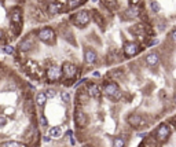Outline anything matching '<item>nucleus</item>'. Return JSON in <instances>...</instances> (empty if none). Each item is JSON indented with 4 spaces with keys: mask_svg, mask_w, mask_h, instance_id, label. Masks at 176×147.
<instances>
[{
    "mask_svg": "<svg viewBox=\"0 0 176 147\" xmlns=\"http://www.w3.org/2000/svg\"><path fill=\"white\" fill-rule=\"evenodd\" d=\"M94 76H95V77H99V76H101V73H99V72H95V73H94Z\"/></svg>",
    "mask_w": 176,
    "mask_h": 147,
    "instance_id": "nucleus-35",
    "label": "nucleus"
},
{
    "mask_svg": "<svg viewBox=\"0 0 176 147\" xmlns=\"http://www.w3.org/2000/svg\"><path fill=\"white\" fill-rule=\"evenodd\" d=\"M6 125H7V117H6V114H0V127L4 128Z\"/></svg>",
    "mask_w": 176,
    "mask_h": 147,
    "instance_id": "nucleus-28",
    "label": "nucleus"
},
{
    "mask_svg": "<svg viewBox=\"0 0 176 147\" xmlns=\"http://www.w3.org/2000/svg\"><path fill=\"white\" fill-rule=\"evenodd\" d=\"M50 139H51V136H46V138H44V142H50Z\"/></svg>",
    "mask_w": 176,
    "mask_h": 147,
    "instance_id": "nucleus-33",
    "label": "nucleus"
},
{
    "mask_svg": "<svg viewBox=\"0 0 176 147\" xmlns=\"http://www.w3.org/2000/svg\"><path fill=\"white\" fill-rule=\"evenodd\" d=\"M40 124H41V127H47V125H48V121H47V118L44 116L40 117Z\"/></svg>",
    "mask_w": 176,
    "mask_h": 147,
    "instance_id": "nucleus-29",
    "label": "nucleus"
},
{
    "mask_svg": "<svg viewBox=\"0 0 176 147\" xmlns=\"http://www.w3.org/2000/svg\"><path fill=\"white\" fill-rule=\"evenodd\" d=\"M11 22L14 23L15 26H21L22 23V11L19 7H14L13 10H11Z\"/></svg>",
    "mask_w": 176,
    "mask_h": 147,
    "instance_id": "nucleus-13",
    "label": "nucleus"
},
{
    "mask_svg": "<svg viewBox=\"0 0 176 147\" xmlns=\"http://www.w3.org/2000/svg\"><path fill=\"white\" fill-rule=\"evenodd\" d=\"M3 52L7 54V55H14L15 50H14V47H11V45H3Z\"/></svg>",
    "mask_w": 176,
    "mask_h": 147,
    "instance_id": "nucleus-25",
    "label": "nucleus"
},
{
    "mask_svg": "<svg viewBox=\"0 0 176 147\" xmlns=\"http://www.w3.org/2000/svg\"><path fill=\"white\" fill-rule=\"evenodd\" d=\"M24 111L26 116H32V114L35 113V103H33L32 100H26V102L24 103Z\"/></svg>",
    "mask_w": 176,
    "mask_h": 147,
    "instance_id": "nucleus-18",
    "label": "nucleus"
},
{
    "mask_svg": "<svg viewBox=\"0 0 176 147\" xmlns=\"http://www.w3.org/2000/svg\"><path fill=\"white\" fill-rule=\"evenodd\" d=\"M47 95H46V92H38L37 95H36V105L38 106V107H44V105H46V102H47Z\"/></svg>",
    "mask_w": 176,
    "mask_h": 147,
    "instance_id": "nucleus-17",
    "label": "nucleus"
},
{
    "mask_svg": "<svg viewBox=\"0 0 176 147\" xmlns=\"http://www.w3.org/2000/svg\"><path fill=\"white\" fill-rule=\"evenodd\" d=\"M36 37H37L40 41L46 43V44H54V43L57 41L54 29L50 28V26H44V28L38 29L37 33H36Z\"/></svg>",
    "mask_w": 176,
    "mask_h": 147,
    "instance_id": "nucleus-1",
    "label": "nucleus"
},
{
    "mask_svg": "<svg viewBox=\"0 0 176 147\" xmlns=\"http://www.w3.org/2000/svg\"><path fill=\"white\" fill-rule=\"evenodd\" d=\"M87 92H88V95H90V98H98V96H101V87L98 85V84H95V83H90L87 85Z\"/></svg>",
    "mask_w": 176,
    "mask_h": 147,
    "instance_id": "nucleus-15",
    "label": "nucleus"
},
{
    "mask_svg": "<svg viewBox=\"0 0 176 147\" xmlns=\"http://www.w3.org/2000/svg\"><path fill=\"white\" fill-rule=\"evenodd\" d=\"M48 135L51 136L52 139H58L62 136V128L61 127H52L51 129L48 131Z\"/></svg>",
    "mask_w": 176,
    "mask_h": 147,
    "instance_id": "nucleus-20",
    "label": "nucleus"
},
{
    "mask_svg": "<svg viewBox=\"0 0 176 147\" xmlns=\"http://www.w3.org/2000/svg\"><path fill=\"white\" fill-rule=\"evenodd\" d=\"M46 76L48 78V81H58L61 77H63L62 73V67L58 66H50L46 72Z\"/></svg>",
    "mask_w": 176,
    "mask_h": 147,
    "instance_id": "nucleus-7",
    "label": "nucleus"
},
{
    "mask_svg": "<svg viewBox=\"0 0 176 147\" xmlns=\"http://www.w3.org/2000/svg\"><path fill=\"white\" fill-rule=\"evenodd\" d=\"M103 4L110 10V11H114L118 9V2L117 0H103Z\"/></svg>",
    "mask_w": 176,
    "mask_h": 147,
    "instance_id": "nucleus-21",
    "label": "nucleus"
},
{
    "mask_svg": "<svg viewBox=\"0 0 176 147\" xmlns=\"http://www.w3.org/2000/svg\"><path fill=\"white\" fill-rule=\"evenodd\" d=\"M46 95H47V98L48 99H52V98H55V95H57V91L55 89H52V88H48V89H46Z\"/></svg>",
    "mask_w": 176,
    "mask_h": 147,
    "instance_id": "nucleus-26",
    "label": "nucleus"
},
{
    "mask_svg": "<svg viewBox=\"0 0 176 147\" xmlns=\"http://www.w3.org/2000/svg\"><path fill=\"white\" fill-rule=\"evenodd\" d=\"M82 83H85V78H81V80H80L79 83H76V84H74V87H76V88H77V87H80Z\"/></svg>",
    "mask_w": 176,
    "mask_h": 147,
    "instance_id": "nucleus-31",
    "label": "nucleus"
},
{
    "mask_svg": "<svg viewBox=\"0 0 176 147\" xmlns=\"http://www.w3.org/2000/svg\"><path fill=\"white\" fill-rule=\"evenodd\" d=\"M169 136H170V129L167 124H161L158 128H157L156 138L158 142H162V143H164V142H167L168 139H169Z\"/></svg>",
    "mask_w": 176,
    "mask_h": 147,
    "instance_id": "nucleus-6",
    "label": "nucleus"
},
{
    "mask_svg": "<svg viewBox=\"0 0 176 147\" xmlns=\"http://www.w3.org/2000/svg\"><path fill=\"white\" fill-rule=\"evenodd\" d=\"M156 44H158V40H151L150 44H148V47H153V45H156Z\"/></svg>",
    "mask_w": 176,
    "mask_h": 147,
    "instance_id": "nucleus-32",
    "label": "nucleus"
},
{
    "mask_svg": "<svg viewBox=\"0 0 176 147\" xmlns=\"http://www.w3.org/2000/svg\"><path fill=\"white\" fill-rule=\"evenodd\" d=\"M124 20H132V18H136L138 15H139V10L136 9V7H129L128 10H125L124 11Z\"/></svg>",
    "mask_w": 176,
    "mask_h": 147,
    "instance_id": "nucleus-16",
    "label": "nucleus"
},
{
    "mask_svg": "<svg viewBox=\"0 0 176 147\" xmlns=\"http://www.w3.org/2000/svg\"><path fill=\"white\" fill-rule=\"evenodd\" d=\"M82 0H66V7H68V10H74L77 9V7L80 6Z\"/></svg>",
    "mask_w": 176,
    "mask_h": 147,
    "instance_id": "nucleus-23",
    "label": "nucleus"
},
{
    "mask_svg": "<svg viewBox=\"0 0 176 147\" xmlns=\"http://www.w3.org/2000/svg\"><path fill=\"white\" fill-rule=\"evenodd\" d=\"M150 7H151V10L154 11V14H158V13L161 11V6H160L158 2H156V0H151V2H150Z\"/></svg>",
    "mask_w": 176,
    "mask_h": 147,
    "instance_id": "nucleus-24",
    "label": "nucleus"
},
{
    "mask_svg": "<svg viewBox=\"0 0 176 147\" xmlns=\"http://www.w3.org/2000/svg\"><path fill=\"white\" fill-rule=\"evenodd\" d=\"M140 50H142V47H140V44H139V43H136V41H127V43H124L123 51H124V55H125L127 58H132V56L138 55V54L140 52Z\"/></svg>",
    "mask_w": 176,
    "mask_h": 147,
    "instance_id": "nucleus-3",
    "label": "nucleus"
},
{
    "mask_svg": "<svg viewBox=\"0 0 176 147\" xmlns=\"http://www.w3.org/2000/svg\"><path fill=\"white\" fill-rule=\"evenodd\" d=\"M84 61L87 65H94L98 61V52L91 47H85L84 48Z\"/></svg>",
    "mask_w": 176,
    "mask_h": 147,
    "instance_id": "nucleus-9",
    "label": "nucleus"
},
{
    "mask_svg": "<svg viewBox=\"0 0 176 147\" xmlns=\"http://www.w3.org/2000/svg\"><path fill=\"white\" fill-rule=\"evenodd\" d=\"M127 122H128L132 128H139L145 124V120L142 118L140 114H129V116L127 117Z\"/></svg>",
    "mask_w": 176,
    "mask_h": 147,
    "instance_id": "nucleus-11",
    "label": "nucleus"
},
{
    "mask_svg": "<svg viewBox=\"0 0 176 147\" xmlns=\"http://www.w3.org/2000/svg\"><path fill=\"white\" fill-rule=\"evenodd\" d=\"M16 2H21V0H16Z\"/></svg>",
    "mask_w": 176,
    "mask_h": 147,
    "instance_id": "nucleus-39",
    "label": "nucleus"
},
{
    "mask_svg": "<svg viewBox=\"0 0 176 147\" xmlns=\"http://www.w3.org/2000/svg\"><path fill=\"white\" fill-rule=\"evenodd\" d=\"M170 37H172V41L176 44V29L172 32V33H170Z\"/></svg>",
    "mask_w": 176,
    "mask_h": 147,
    "instance_id": "nucleus-30",
    "label": "nucleus"
},
{
    "mask_svg": "<svg viewBox=\"0 0 176 147\" xmlns=\"http://www.w3.org/2000/svg\"><path fill=\"white\" fill-rule=\"evenodd\" d=\"M125 139L123 136H114L113 138V147H125Z\"/></svg>",
    "mask_w": 176,
    "mask_h": 147,
    "instance_id": "nucleus-22",
    "label": "nucleus"
},
{
    "mask_svg": "<svg viewBox=\"0 0 176 147\" xmlns=\"http://www.w3.org/2000/svg\"><path fill=\"white\" fill-rule=\"evenodd\" d=\"M74 120H76V124L79 125L80 128H84L87 127L88 124V117L87 114L84 113L81 107H76V111H74Z\"/></svg>",
    "mask_w": 176,
    "mask_h": 147,
    "instance_id": "nucleus-8",
    "label": "nucleus"
},
{
    "mask_svg": "<svg viewBox=\"0 0 176 147\" xmlns=\"http://www.w3.org/2000/svg\"><path fill=\"white\" fill-rule=\"evenodd\" d=\"M103 94L106 96L112 98V99H120L121 96V91H120V87H118L117 83H109L103 87Z\"/></svg>",
    "mask_w": 176,
    "mask_h": 147,
    "instance_id": "nucleus-4",
    "label": "nucleus"
},
{
    "mask_svg": "<svg viewBox=\"0 0 176 147\" xmlns=\"http://www.w3.org/2000/svg\"><path fill=\"white\" fill-rule=\"evenodd\" d=\"M92 2H94V3H98V2H99V0H92Z\"/></svg>",
    "mask_w": 176,
    "mask_h": 147,
    "instance_id": "nucleus-38",
    "label": "nucleus"
},
{
    "mask_svg": "<svg viewBox=\"0 0 176 147\" xmlns=\"http://www.w3.org/2000/svg\"><path fill=\"white\" fill-rule=\"evenodd\" d=\"M62 73H63V77L65 78L72 80V78H74L77 74V66L74 63H72V62H63Z\"/></svg>",
    "mask_w": 176,
    "mask_h": 147,
    "instance_id": "nucleus-5",
    "label": "nucleus"
},
{
    "mask_svg": "<svg viewBox=\"0 0 176 147\" xmlns=\"http://www.w3.org/2000/svg\"><path fill=\"white\" fill-rule=\"evenodd\" d=\"M173 102H175V105H176V92H175V95H173Z\"/></svg>",
    "mask_w": 176,
    "mask_h": 147,
    "instance_id": "nucleus-37",
    "label": "nucleus"
},
{
    "mask_svg": "<svg viewBox=\"0 0 176 147\" xmlns=\"http://www.w3.org/2000/svg\"><path fill=\"white\" fill-rule=\"evenodd\" d=\"M138 136H139V138H145V136H146V133H139V135H138Z\"/></svg>",
    "mask_w": 176,
    "mask_h": 147,
    "instance_id": "nucleus-36",
    "label": "nucleus"
},
{
    "mask_svg": "<svg viewBox=\"0 0 176 147\" xmlns=\"http://www.w3.org/2000/svg\"><path fill=\"white\" fill-rule=\"evenodd\" d=\"M142 147H143V146H142Z\"/></svg>",
    "mask_w": 176,
    "mask_h": 147,
    "instance_id": "nucleus-40",
    "label": "nucleus"
},
{
    "mask_svg": "<svg viewBox=\"0 0 176 147\" xmlns=\"http://www.w3.org/2000/svg\"><path fill=\"white\" fill-rule=\"evenodd\" d=\"M145 62H146V65L147 66H150V67H156L157 65L160 63V55L157 52H148L147 55L145 56Z\"/></svg>",
    "mask_w": 176,
    "mask_h": 147,
    "instance_id": "nucleus-12",
    "label": "nucleus"
},
{
    "mask_svg": "<svg viewBox=\"0 0 176 147\" xmlns=\"http://www.w3.org/2000/svg\"><path fill=\"white\" fill-rule=\"evenodd\" d=\"M33 47H35V39H33L32 36H28L19 43L18 50L21 51V52H28V51L33 50Z\"/></svg>",
    "mask_w": 176,
    "mask_h": 147,
    "instance_id": "nucleus-10",
    "label": "nucleus"
},
{
    "mask_svg": "<svg viewBox=\"0 0 176 147\" xmlns=\"http://www.w3.org/2000/svg\"><path fill=\"white\" fill-rule=\"evenodd\" d=\"M0 147H26V146L16 140H4V142H2Z\"/></svg>",
    "mask_w": 176,
    "mask_h": 147,
    "instance_id": "nucleus-19",
    "label": "nucleus"
},
{
    "mask_svg": "<svg viewBox=\"0 0 176 147\" xmlns=\"http://www.w3.org/2000/svg\"><path fill=\"white\" fill-rule=\"evenodd\" d=\"M61 98H62L63 102H70V94L68 91H62L61 92Z\"/></svg>",
    "mask_w": 176,
    "mask_h": 147,
    "instance_id": "nucleus-27",
    "label": "nucleus"
},
{
    "mask_svg": "<svg viewBox=\"0 0 176 147\" xmlns=\"http://www.w3.org/2000/svg\"><path fill=\"white\" fill-rule=\"evenodd\" d=\"M62 10H63V4L61 3V2H51V3H48V6H47V13H48L50 15H57V14H59Z\"/></svg>",
    "mask_w": 176,
    "mask_h": 147,
    "instance_id": "nucleus-14",
    "label": "nucleus"
},
{
    "mask_svg": "<svg viewBox=\"0 0 176 147\" xmlns=\"http://www.w3.org/2000/svg\"><path fill=\"white\" fill-rule=\"evenodd\" d=\"M72 22L76 26H79V28H85V26L91 22V13L87 11V10L77 11L76 14L72 17Z\"/></svg>",
    "mask_w": 176,
    "mask_h": 147,
    "instance_id": "nucleus-2",
    "label": "nucleus"
},
{
    "mask_svg": "<svg viewBox=\"0 0 176 147\" xmlns=\"http://www.w3.org/2000/svg\"><path fill=\"white\" fill-rule=\"evenodd\" d=\"M66 133H68V136H70V138H72V136H73V135H72V133H73V132H72L70 129H69V131H68V132H66Z\"/></svg>",
    "mask_w": 176,
    "mask_h": 147,
    "instance_id": "nucleus-34",
    "label": "nucleus"
}]
</instances>
